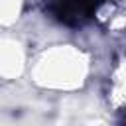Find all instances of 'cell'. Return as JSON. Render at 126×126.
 I'll use <instances>...</instances> for the list:
<instances>
[{
	"instance_id": "obj_1",
	"label": "cell",
	"mask_w": 126,
	"mask_h": 126,
	"mask_svg": "<svg viewBox=\"0 0 126 126\" xmlns=\"http://www.w3.org/2000/svg\"><path fill=\"white\" fill-rule=\"evenodd\" d=\"M100 2L102 0H59L55 4L53 12L61 22H65L69 26H77V24H83L85 20H89Z\"/></svg>"
}]
</instances>
